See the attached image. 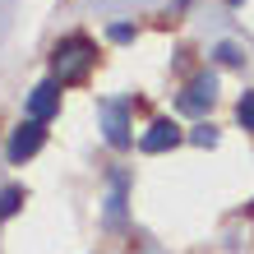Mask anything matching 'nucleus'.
Here are the masks:
<instances>
[{"instance_id":"obj_1","label":"nucleus","mask_w":254,"mask_h":254,"mask_svg":"<svg viewBox=\"0 0 254 254\" xmlns=\"http://www.w3.org/2000/svg\"><path fill=\"white\" fill-rule=\"evenodd\" d=\"M97 61V47L88 37H65L61 47L51 51V79L56 83H74V79H83L88 69H93Z\"/></svg>"},{"instance_id":"obj_2","label":"nucleus","mask_w":254,"mask_h":254,"mask_svg":"<svg viewBox=\"0 0 254 254\" xmlns=\"http://www.w3.org/2000/svg\"><path fill=\"white\" fill-rule=\"evenodd\" d=\"M213 97H217V79L213 74H199V79H190V88L176 97V107H181L185 116H199V111L213 107Z\"/></svg>"},{"instance_id":"obj_3","label":"nucleus","mask_w":254,"mask_h":254,"mask_svg":"<svg viewBox=\"0 0 254 254\" xmlns=\"http://www.w3.org/2000/svg\"><path fill=\"white\" fill-rule=\"evenodd\" d=\"M102 134L111 148H129V107L125 102H102Z\"/></svg>"},{"instance_id":"obj_4","label":"nucleus","mask_w":254,"mask_h":254,"mask_svg":"<svg viewBox=\"0 0 254 254\" xmlns=\"http://www.w3.org/2000/svg\"><path fill=\"white\" fill-rule=\"evenodd\" d=\"M42 139H47V129H42L37 121H28V125H19L9 134V143H5V153H9V162H28L42 148Z\"/></svg>"},{"instance_id":"obj_5","label":"nucleus","mask_w":254,"mask_h":254,"mask_svg":"<svg viewBox=\"0 0 254 254\" xmlns=\"http://www.w3.org/2000/svg\"><path fill=\"white\" fill-rule=\"evenodd\" d=\"M56 107H61V83L56 79H47V83H37L33 93H28V116L42 125L47 116H56Z\"/></svg>"},{"instance_id":"obj_6","label":"nucleus","mask_w":254,"mask_h":254,"mask_svg":"<svg viewBox=\"0 0 254 254\" xmlns=\"http://www.w3.org/2000/svg\"><path fill=\"white\" fill-rule=\"evenodd\" d=\"M176 143H181V125H171V121H153L148 134L139 139L143 153H167V148H176Z\"/></svg>"},{"instance_id":"obj_7","label":"nucleus","mask_w":254,"mask_h":254,"mask_svg":"<svg viewBox=\"0 0 254 254\" xmlns=\"http://www.w3.org/2000/svg\"><path fill=\"white\" fill-rule=\"evenodd\" d=\"M107 222L121 227L125 222V176H111V194H107Z\"/></svg>"},{"instance_id":"obj_8","label":"nucleus","mask_w":254,"mask_h":254,"mask_svg":"<svg viewBox=\"0 0 254 254\" xmlns=\"http://www.w3.org/2000/svg\"><path fill=\"white\" fill-rule=\"evenodd\" d=\"M19 208H23V190H19V185H9L5 194H0V217H14Z\"/></svg>"},{"instance_id":"obj_9","label":"nucleus","mask_w":254,"mask_h":254,"mask_svg":"<svg viewBox=\"0 0 254 254\" xmlns=\"http://www.w3.org/2000/svg\"><path fill=\"white\" fill-rule=\"evenodd\" d=\"M236 121H241L245 129H254V88L241 93V102H236Z\"/></svg>"},{"instance_id":"obj_10","label":"nucleus","mask_w":254,"mask_h":254,"mask_svg":"<svg viewBox=\"0 0 254 254\" xmlns=\"http://www.w3.org/2000/svg\"><path fill=\"white\" fill-rule=\"evenodd\" d=\"M190 143L213 148V143H217V129H213V125H194V129H190Z\"/></svg>"},{"instance_id":"obj_11","label":"nucleus","mask_w":254,"mask_h":254,"mask_svg":"<svg viewBox=\"0 0 254 254\" xmlns=\"http://www.w3.org/2000/svg\"><path fill=\"white\" fill-rule=\"evenodd\" d=\"M217 61H222V65H241L245 56H241V47H236V42H222V47H217Z\"/></svg>"},{"instance_id":"obj_12","label":"nucleus","mask_w":254,"mask_h":254,"mask_svg":"<svg viewBox=\"0 0 254 254\" xmlns=\"http://www.w3.org/2000/svg\"><path fill=\"white\" fill-rule=\"evenodd\" d=\"M111 42H129V23H111Z\"/></svg>"},{"instance_id":"obj_13","label":"nucleus","mask_w":254,"mask_h":254,"mask_svg":"<svg viewBox=\"0 0 254 254\" xmlns=\"http://www.w3.org/2000/svg\"><path fill=\"white\" fill-rule=\"evenodd\" d=\"M231 5H241V0H231Z\"/></svg>"}]
</instances>
